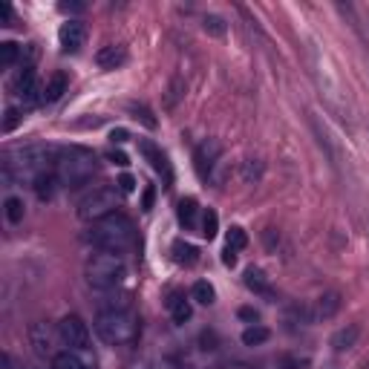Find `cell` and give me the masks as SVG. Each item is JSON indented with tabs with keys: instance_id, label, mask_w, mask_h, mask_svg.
I'll return each instance as SVG.
<instances>
[{
	"instance_id": "1",
	"label": "cell",
	"mask_w": 369,
	"mask_h": 369,
	"mask_svg": "<svg viewBox=\"0 0 369 369\" xmlns=\"http://www.w3.org/2000/svg\"><path fill=\"white\" fill-rule=\"evenodd\" d=\"M52 162H55L58 185H64V188L87 185L95 177V170H99V156H95L92 150H87V147H79V145L55 150Z\"/></svg>"
},
{
	"instance_id": "2",
	"label": "cell",
	"mask_w": 369,
	"mask_h": 369,
	"mask_svg": "<svg viewBox=\"0 0 369 369\" xmlns=\"http://www.w3.org/2000/svg\"><path fill=\"white\" fill-rule=\"evenodd\" d=\"M87 240L99 248V251H110V254H124V251L136 243V228L124 213H110V217L92 222Z\"/></svg>"
},
{
	"instance_id": "3",
	"label": "cell",
	"mask_w": 369,
	"mask_h": 369,
	"mask_svg": "<svg viewBox=\"0 0 369 369\" xmlns=\"http://www.w3.org/2000/svg\"><path fill=\"white\" fill-rule=\"evenodd\" d=\"M95 332L107 346H127L139 338V318L130 309H104L95 318Z\"/></svg>"
},
{
	"instance_id": "4",
	"label": "cell",
	"mask_w": 369,
	"mask_h": 369,
	"mask_svg": "<svg viewBox=\"0 0 369 369\" xmlns=\"http://www.w3.org/2000/svg\"><path fill=\"white\" fill-rule=\"evenodd\" d=\"M124 274H127V265H124L122 254H110V251H95L84 265V277H87L90 288H95V291L115 288L124 280Z\"/></svg>"
},
{
	"instance_id": "5",
	"label": "cell",
	"mask_w": 369,
	"mask_h": 369,
	"mask_svg": "<svg viewBox=\"0 0 369 369\" xmlns=\"http://www.w3.org/2000/svg\"><path fill=\"white\" fill-rule=\"evenodd\" d=\"M119 202H122L119 190L101 185V188L90 190L87 197L79 199V220H84V222H99V220L110 217V213H115Z\"/></svg>"
},
{
	"instance_id": "6",
	"label": "cell",
	"mask_w": 369,
	"mask_h": 369,
	"mask_svg": "<svg viewBox=\"0 0 369 369\" xmlns=\"http://www.w3.org/2000/svg\"><path fill=\"white\" fill-rule=\"evenodd\" d=\"M58 338H61V341L69 346V352L81 355L90 366H95V358H92V352H90V329H87V323H84L79 315L61 318V323H58Z\"/></svg>"
},
{
	"instance_id": "7",
	"label": "cell",
	"mask_w": 369,
	"mask_h": 369,
	"mask_svg": "<svg viewBox=\"0 0 369 369\" xmlns=\"http://www.w3.org/2000/svg\"><path fill=\"white\" fill-rule=\"evenodd\" d=\"M15 95H17V101H24V104H35V101H41V95L44 90L38 87V75H35V67L26 64L21 72H17V79H15Z\"/></svg>"
},
{
	"instance_id": "8",
	"label": "cell",
	"mask_w": 369,
	"mask_h": 369,
	"mask_svg": "<svg viewBox=\"0 0 369 369\" xmlns=\"http://www.w3.org/2000/svg\"><path fill=\"white\" fill-rule=\"evenodd\" d=\"M87 41V29L81 21H67L61 29H58V44H61V52L75 55Z\"/></svg>"
},
{
	"instance_id": "9",
	"label": "cell",
	"mask_w": 369,
	"mask_h": 369,
	"mask_svg": "<svg viewBox=\"0 0 369 369\" xmlns=\"http://www.w3.org/2000/svg\"><path fill=\"white\" fill-rule=\"evenodd\" d=\"M220 153H222V147L213 142V139H208V142H202V145L197 147V153H193V162H197V173H199L202 179H211L213 165H217Z\"/></svg>"
},
{
	"instance_id": "10",
	"label": "cell",
	"mask_w": 369,
	"mask_h": 369,
	"mask_svg": "<svg viewBox=\"0 0 369 369\" xmlns=\"http://www.w3.org/2000/svg\"><path fill=\"white\" fill-rule=\"evenodd\" d=\"M139 150H142V156L150 162V167L156 170V173H162L165 177V185L170 188V182H173V173H170V165H167V156L165 153L153 145V142H139Z\"/></svg>"
},
{
	"instance_id": "11",
	"label": "cell",
	"mask_w": 369,
	"mask_h": 369,
	"mask_svg": "<svg viewBox=\"0 0 369 369\" xmlns=\"http://www.w3.org/2000/svg\"><path fill=\"white\" fill-rule=\"evenodd\" d=\"M95 64L101 69H119L122 64H127V49L119 47V44H110V47H101L95 52Z\"/></svg>"
},
{
	"instance_id": "12",
	"label": "cell",
	"mask_w": 369,
	"mask_h": 369,
	"mask_svg": "<svg viewBox=\"0 0 369 369\" xmlns=\"http://www.w3.org/2000/svg\"><path fill=\"white\" fill-rule=\"evenodd\" d=\"M32 346H35V352L41 355V358H55V349H52V335H49V329L44 323H35L32 326Z\"/></svg>"
},
{
	"instance_id": "13",
	"label": "cell",
	"mask_w": 369,
	"mask_h": 369,
	"mask_svg": "<svg viewBox=\"0 0 369 369\" xmlns=\"http://www.w3.org/2000/svg\"><path fill=\"white\" fill-rule=\"evenodd\" d=\"M67 87H69V79H67V75H64V72H55L52 79L47 81V87H44L41 101H44V104H55V101L67 92Z\"/></svg>"
},
{
	"instance_id": "14",
	"label": "cell",
	"mask_w": 369,
	"mask_h": 369,
	"mask_svg": "<svg viewBox=\"0 0 369 369\" xmlns=\"http://www.w3.org/2000/svg\"><path fill=\"white\" fill-rule=\"evenodd\" d=\"M338 309H341V295H338V291H326L323 297H318L315 315H312V318H315V320H329V318L338 312Z\"/></svg>"
},
{
	"instance_id": "15",
	"label": "cell",
	"mask_w": 369,
	"mask_h": 369,
	"mask_svg": "<svg viewBox=\"0 0 369 369\" xmlns=\"http://www.w3.org/2000/svg\"><path fill=\"white\" fill-rule=\"evenodd\" d=\"M358 335H361V329H358L355 323L346 326V329H341V332H335V338H332L335 352H349V349L358 343Z\"/></svg>"
},
{
	"instance_id": "16",
	"label": "cell",
	"mask_w": 369,
	"mask_h": 369,
	"mask_svg": "<svg viewBox=\"0 0 369 369\" xmlns=\"http://www.w3.org/2000/svg\"><path fill=\"white\" fill-rule=\"evenodd\" d=\"M35 182V193H38V199L41 202H49L52 199V193H55V182H58V177L55 173H38V177L32 179Z\"/></svg>"
},
{
	"instance_id": "17",
	"label": "cell",
	"mask_w": 369,
	"mask_h": 369,
	"mask_svg": "<svg viewBox=\"0 0 369 369\" xmlns=\"http://www.w3.org/2000/svg\"><path fill=\"white\" fill-rule=\"evenodd\" d=\"M167 309H170V318H173V323H185V320H190V303L185 300V295H170V300H167Z\"/></svg>"
},
{
	"instance_id": "18",
	"label": "cell",
	"mask_w": 369,
	"mask_h": 369,
	"mask_svg": "<svg viewBox=\"0 0 369 369\" xmlns=\"http://www.w3.org/2000/svg\"><path fill=\"white\" fill-rule=\"evenodd\" d=\"M52 369H92L81 355H75V352H58L55 358H52Z\"/></svg>"
},
{
	"instance_id": "19",
	"label": "cell",
	"mask_w": 369,
	"mask_h": 369,
	"mask_svg": "<svg viewBox=\"0 0 369 369\" xmlns=\"http://www.w3.org/2000/svg\"><path fill=\"white\" fill-rule=\"evenodd\" d=\"M197 254H199V251L193 248L190 243H185V240H177V243H173V260H177L179 265H193V263L199 260Z\"/></svg>"
},
{
	"instance_id": "20",
	"label": "cell",
	"mask_w": 369,
	"mask_h": 369,
	"mask_svg": "<svg viewBox=\"0 0 369 369\" xmlns=\"http://www.w3.org/2000/svg\"><path fill=\"white\" fill-rule=\"evenodd\" d=\"M197 213H199V208H197V199H182L179 202V222L188 228V231H193L197 228Z\"/></svg>"
},
{
	"instance_id": "21",
	"label": "cell",
	"mask_w": 369,
	"mask_h": 369,
	"mask_svg": "<svg viewBox=\"0 0 369 369\" xmlns=\"http://www.w3.org/2000/svg\"><path fill=\"white\" fill-rule=\"evenodd\" d=\"M190 297L197 300L199 306H211L213 297H217V291H213V286L208 280H197V283H193V288H190Z\"/></svg>"
},
{
	"instance_id": "22",
	"label": "cell",
	"mask_w": 369,
	"mask_h": 369,
	"mask_svg": "<svg viewBox=\"0 0 369 369\" xmlns=\"http://www.w3.org/2000/svg\"><path fill=\"white\" fill-rule=\"evenodd\" d=\"M245 286L251 291H257V295H268V277L263 274L260 268H248L245 271Z\"/></svg>"
},
{
	"instance_id": "23",
	"label": "cell",
	"mask_w": 369,
	"mask_h": 369,
	"mask_svg": "<svg viewBox=\"0 0 369 369\" xmlns=\"http://www.w3.org/2000/svg\"><path fill=\"white\" fill-rule=\"evenodd\" d=\"M3 213H6V220H9L12 225H17V222L24 220V213H26L24 199H17V197H6V202H3Z\"/></svg>"
},
{
	"instance_id": "24",
	"label": "cell",
	"mask_w": 369,
	"mask_h": 369,
	"mask_svg": "<svg viewBox=\"0 0 369 369\" xmlns=\"http://www.w3.org/2000/svg\"><path fill=\"white\" fill-rule=\"evenodd\" d=\"M17 58H21V47L12 44V41H3V44H0V67H3V69L15 67Z\"/></svg>"
},
{
	"instance_id": "25",
	"label": "cell",
	"mask_w": 369,
	"mask_h": 369,
	"mask_svg": "<svg viewBox=\"0 0 369 369\" xmlns=\"http://www.w3.org/2000/svg\"><path fill=\"white\" fill-rule=\"evenodd\" d=\"M217 228H220V217H217V211H205L202 213V231H199V234L205 237V240H213V237H217Z\"/></svg>"
},
{
	"instance_id": "26",
	"label": "cell",
	"mask_w": 369,
	"mask_h": 369,
	"mask_svg": "<svg viewBox=\"0 0 369 369\" xmlns=\"http://www.w3.org/2000/svg\"><path fill=\"white\" fill-rule=\"evenodd\" d=\"M248 245V237H245V231L240 228V225H234V228H231L228 231V240H225V248L228 251H237V254H240V251Z\"/></svg>"
},
{
	"instance_id": "27",
	"label": "cell",
	"mask_w": 369,
	"mask_h": 369,
	"mask_svg": "<svg viewBox=\"0 0 369 369\" xmlns=\"http://www.w3.org/2000/svg\"><path fill=\"white\" fill-rule=\"evenodd\" d=\"M265 341H268V329L265 326H248L243 332V343L245 346H260Z\"/></svg>"
},
{
	"instance_id": "28",
	"label": "cell",
	"mask_w": 369,
	"mask_h": 369,
	"mask_svg": "<svg viewBox=\"0 0 369 369\" xmlns=\"http://www.w3.org/2000/svg\"><path fill=\"white\" fill-rule=\"evenodd\" d=\"M202 29L208 32V35H213V38H222L225 32H228V26H225V21L220 15H208L205 21H202Z\"/></svg>"
},
{
	"instance_id": "29",
	"label": "cell",
	"mask_w": 369,
	"mask_h": 369,
	"mask_svg": "<svg viewBox=\"0 0 369 369\" xmlns=\"http://www.w3.org/2000/svg\"><path fill=\"white\" fill-rule=\"evenodd\" d=\"M185 95V84H182V79H173V84H170V95H167V110H173L177 107V101Z\"/></svg>"
},
{
	"instance_id": "30",
	"label": "cell",
	"mask_w": 369,
	"mask_h": 369,
	"mask_svg": "<svg viewBox=\"0 0 369 369\" xmlns=\"http://www.w3.org/2000/svg\"><path fill=\"white\" fill-rule=\"evenodd\" d=\"M260 173H263V167H260V165H254V162L248 159V162H245V173H243V179H245V182H257V179H260Z\"/></svg>"
},
{
	"instance_id": "31",
	"label": "cell",
	"mask_w": 369,
	"mask_h": 369,
	"mask_svg": "<svg viewBox=\"0 0 369 369\" xmlns=\"http://www.w3.org/2000/svg\"><path fill=\"white\" fill-rule=\"evenodd\" d=\"M130 110H133V113H136V119H142V122H145V124H147V127H156V119H153V115H150V113H147V110H145V107H136V104H133V107H130Z\"/></svg>"
},
{
	"instance_id": "32",
	"label": "cell",
	"mask_w": 369,
	"mask_h": 369,
	"mask_svg": "<svg viewBox=\"0 0 369 369\" xmlns=\"http://www.w3.org/2000/svg\"><path fill=\"white\" fill-rule=\"evenodd\" d=\"M17 122H21V113L9 107V110H6V122H3V130H6V133H9V130H15V124H17Z\"/></svg>"
},
{
	"instance_id": "33",
	"label": "cell",
	"mask_w": 369,
	"mask_h": 369,
	"mask_svg": "<svg viewBox=\"0 0 369 369\" xmlns=\"http://www.w3.org/2000/svg\"><path fill=\"white\" fill-rule=\"evenodd\" d=\"M119 190H122V193H133V190H136V179L130 177V173H124V177L119 179Z\"/></svg>"
},
{
	"instance_id": "34",
	"label": "cell",
	"mask_w": 369,
	"mask_h": 369,
	"mask_svg": "<svg viewBox=\"0 0 369 369\" xmlns=\"http://www.w3.org/2000/svg\"><path fill=\"white\" fill-rule=\"evenodd\" d=\"M110 162L119 165V167H127V156H124L122 150H113V153H110Z\"/></svg>"
},
{
	"instance_id": "35",
	"label": "cell",
	"mask_w": 369,
	"mask_h": 369,
	"mask_svg": "<svg viewBox=\"0 0 369 369\" xmlns=\"http://www.w3.org/2000/svg\"><path fill=\"white\" fill-rule=\"evenodd\" d=\"M110 139H113L115 145H122V142H127V139H130V133L119 127V130H113V133H110Z\"/></svg>"
},
{
	"instance_id": "36",
	"label": "cell",
	"mask_w": 369,
	"mask_h": 369,
	"mask_svg": "<svg viewBox=\"0 0 369 369\" xmlns=\"http://www.w3.org/2000/svg\"><path fill=\"white\" fill-rule=\"evenodd\" d=\"M9 21H12V6L9 3H0V24L6 26Z\"/></svg>"
},
{
	"instance_id": "37",
	"label": "cell",
	"mask_w": 369,
	"mask_h": 369,
	"mask_svg": "<svg viewBox=\"0 0 369 369\" xmlns=\"http://www.w3.org/2000/svg\"><path fill=\"white\" fill-rule=\"evenodd\" d=\"M222 263H225L228 268H234V265H237V251H228V248H225V251H222Z\"/></svg>"
},
{
	"instance_id": "38",
	"label": "cell",
	"mask_w": 369,
	"mask_h": 369,
	"mask_svg": "<svg viewBox=\"0 0 369 369\" xmlns=\"http://www.w3.org/2000/svg\"><path fill=\"white\" fill-rule=\"evenodd\" d=\"M240 318L243 320H257V312L254 309H240Z\"/></svg>"
},
{
	"instance_id": "39",
	"label": "cell",
	"mask_w": 369,
	"mask_h": 369,
	"mask_svg": "<svg viewBox=\"0 0 369 369\" xmlns=\"http://www.w3.org/2000/svg\"><path fill=\"white\" fill-rule=\"evenodd\" d=\"M303 363L300 361H295V358H283V369H300Z\"/></svg>"
},
{
	"instance_id": "40",
	"label": "cell",
	"mask_w": 369,
	"mask_h": 369,
	"mask_svg": "<svg viewBox=\"0 0 369 369\" xmlns=\"http://www.w3.org/2000/svg\"><path fill=\"white\" fill-rule=\"evenodd\" d=\"M142 208H145V211H150V208H153V188H147V190H145V205H142Z\"/></svg>"
},
{
	"instance_id": "41",
	"label": "cell",
	"mask_w": 369,
	"mask_h": 369,
	"mask_svg": "<svg viewBox=\"0 0 369 369\" xmlns=\"http://www.w3.org/2000/svg\"><path fill=\"white\" fill-rule=\"evenodd\" d=\"M222 369H251V366L248 363H225Z\"/></svg>"
}]
</instances>
